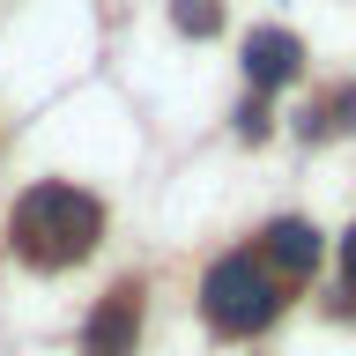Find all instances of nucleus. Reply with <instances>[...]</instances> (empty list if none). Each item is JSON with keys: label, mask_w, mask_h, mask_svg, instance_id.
I'll return each instance as SVG.
<instances>
[{"label": "nucleus", "mask_w": 356, "mask_h": 356, "mask_svg": "<svg viewBox=\"0 0 356 356\" xmlns=\"http://www.w3.org/2000/svg\"><path fill=\"white\" fill-rule=\"evenodd\" d=\"M8 238H15V252L30 267H74L104 238V208L89 193H74V186H30V193L15 200Z\"/></svg>", "instance_id": "1"}, {"label": "nucleus", "mask_w": 356, "mask_h": 356, "mask_svg": "<svg viewBox=\"0 0 356 356\" xmlns=\"http://www.w3.org/2000/svg\"><path fill=\"white\" fill-rule=\"evenodd\" d=\"M200 312H208V327H216V334H260L267 319L282 312V289H275V275H267L252 252H230V260L208 267Z\"/></svg>", "instance_id": "2"}, {"label": "nucleus", "mask_w": 356, "mask_h": 356, "mask_svg": "<svg viewBox=\"0 0 356 356\" xmlns=\"http://www.w3.org/2000/svg\"><path fill=\"white\" fill-rule=\"evenodd\" d=\"M134 334H141V289L119 282V289H104V305L89 312V356H127Z\"/></svg>", "instance_id": "3"}, {"label": "nucleus", "mask_w": 356, "mask_h": 356, "mask_svg": "<svg viewBox=\"0 0 356 356\" xmlns=\"http://www.w3.org/2000/svg\"><path fill=\"white\" fill-rule=\"evenodd\" d=\"M297 67H305V44L289 38V30H252V38H245V74H252V89L297 82Z\"/></svg>", "instance_id": "4"}, {"label": "nucleus", "mask_w": 356, "mask_h": 356, "mask_svg": "<svg viewBox=\"0 0 356 356\" xmlns=\"http://www.w3.org/2000/svg\"><path fill=\"white\" fill-rule=\"evenodd\" d=\"M260 267H275V275H312V267H319V230H312V222H297V216L267 222Z\"/></svg>", "instance_id": "5"}, {"label": "nucleus", "mask_w": 356, "mask_h": 356, "mask_svg": "<svg viewBox=\"0 0 356 356\" xmlns=\"http://www.w3.org/2000/svg\"><path fill=\"white\" fill-rule=\"evenodd\" d=\"M297 127H305V141H327V134H349V127H356V82H349V89H334L327 104H319V111H305Z\"/></svg>", "instance_id": "6"}, {"label": "nucleus", "mask_w": 356, "mask_h": 356, "mask_svg": "<svg viewBox=\"0 0 356 356\" xmlns=\"http://www.w3.org/2000/svg\"><path fill=\"white\" fill-rule=\"evenodd\" d=\"M171 22L186 30V38H216L222 8H216V0H178V8H171Z\"/></svg>", "instance_id": "7"}, {"label": "nucleus", "mask_w": 356, "mask_h": 356, "mask_svg": "<svg viewBox=\"0 0 356 356\" xmlns=\"http://www.w3.org/2000/svg\"><path fill=\"white\" fill-rule=\"evenodd\" d=\"M238 134H245V141H267V104H260V97L238 104Z\"/></svg>", "instance_id": "8"}, {"label": "nucleus", "mask_w": 356, "mask_h": 356, "mask_svg": "<svg viewBox=\"0 0 356 356\" xmlns=\"http://www.w3.org/2000/svg\"><path fill=\"white\" fill-rule=\"evenodd\" d=\"M341 267H349V289H356V230L341 238Z\"/></svg>", "instance_id": "9"}]
</instances>
